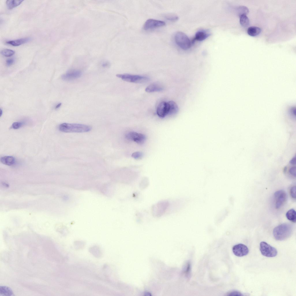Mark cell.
Here are the masks:
<instances>
[{"instance_id":"cell-1","label":"cell","mask_w":296,"mask_h":296,"mask_svg":"<svg viewBox=\"0 0 296 296\" xmlns=\"http://www.w3.org/2000/svg\"><path fill=\"white\" fill-rule=\"evenodd\" d=\"M293 227L291 224L285 223L281 224L274 229L273 235L277 240L281 241L287 239L291 235Z\"/></svg>"},{"instance_id":"cell-2","label":"cell","mask_w":296,"mask_h":296,"mask_svg":"<svg viewBox=\"0 0 296 296\" xmlns=\"http://www.w3.org/2000/svg\"><path fill=\"white\" fill-rule=\"evenodd\" d=\"M92 128L88 125L76 123H63L60 124L59 129L61 132L66 133H82L90 131Z\"/></svg>"},{"instance_id":"cell-3","label":"cell","mask_w":296,"mask_h":296,"mask_svg":"<svg viewBox=\"0 0 296 296\" xmlns=\"http://www.w3.org/2000/svg\"><path fill=\"white\" fill-rule=\"evenodd\" d=\"M174 39L176 44L183 50L188 49L191 46L192 42L190 40L185 33L182 32L176 33L175 35Z\"/></svg>"},{"instance_id":"cell-4","label":"cell","mask_w":296,"mask_h":296,"mask_svg":"<svg viewBox=\"0 0 296 296\" xmlns=\"http://www.w3.org/2000/svg\"><path fill=\"white\" fill-rule=\"evenodd\" d=\"M116 76L124 81L135 83H143L149 80V78L145 76L128 74H118Z\"/></svg>"},{"instance_id":"cell-5","label":"cell","mask_w":296,"mask_h":296,"mask_svg":"<svg viewBox=\"0 0 296 296\" xmlns=\"http://www.w3.org/2000/svg\"><path fill=\"white\" fill-rule=\"evenodd\" d=\"M260 249L262 254L266 257H274L276 256L278 254V251L276 248L264 241L260 242Z\"/></svg>"},{"instance_id":"cell-6","label":"cell","mask_w":296,"mask_h":296,"mask_svg":"<svg viewBox=\"0 0 296 296\" xmlns=\"http://www.w3.org/2000/svg\"><path fill=\"white\" fill-rule=\"evenodd\" d=\"M287 195L286 192L282 190L277 191L274 194L275 208L278 209L281 208L286 201Z\"/></svg>"},{"instance_id":"cell-7","label":"cell","mask_w":296,"mask_h":296,"mask_svg":"<svg viewBox=\"0 0 296 296\" xmlns=\"http://www.w3.org/2000/svg\"><path fill=\"white\" fill-rule=\"evenodd\" d=\"M165 25V23L164 21L149 19L145 23L143 28L145 30H149L162 27Z\"/></svg>"},{"instance_id":"cell-8","label":"cell","mask_w":296,"mask_h":296,"mask_svg":"<svg viewBox=\"0 0 296 296\" xmlns=\"http://www.w3.org/2000/svg\"><path fill=\"white\" fill-rule=\"evenodd\" d=\"M126 137L128 139L133 141L140 144H143L146 138L144 134L134 132H129L126 134Z\"/></svg>"},{"instance_id":"cell-9","label":"cell","mask_w":296,"mask_h":296,"mask_svg":"<svg viewBox=\"0 0 296 296\" xmlns=\"http://www.w3.org/2000/svg\"><path fill=\"white\" fill-rule=\"evenodd\" d=\"M169 111L170 105L169 102L162 101L158 105L157 113L159 117L163 118L167 115H169Z\"/></svg>"},{"instance_id":"cell-10","label":"cell","mask_w":296,"mask_h":296,"mask_svg":"<svg viewBox=\"0 0 296 296\" xmlns=\"http://www.w3.org/2000/svg\"><path fill=\"white\" fill-rule=\"evenodd\" d=\"M232 251L236 256L242 257L247 255L249 252L248 247L243 244H238L234 245L232 248Z\"/></svg>"},{"instance_id":"cell-11","label":"cell","mask_w":296,"mask_h":296,"mask_svg":"<svg viewBox=\"0 0 296 296\" xmlns=\"http://www.w3.org/2000/svg\"><path fill=\"white\" fill-rule=\"evenodd\" d=\"M81 71L78 70L73 69L69 71L62 75V79L65 81H69L76 79L81 75Z\"/></svg>"},{"instance_id":"cell-12","label":"cell","mask_w":296,"mask_h":296,"mask_svg":"<svg viewBox=\"0 0 296 296\" xmlns=\"http://www.w3.org/2000/svg\"><path fill=\"white\" fill-rule=\"evenodd\" d=\"M168 204L167 202L165 201H162L158 203L153 208V214L157 217L160 216L165 212L169 205Z\"/></svg>"},{"instance_id":"cell-13","label":"cell","mask_w":296,"mask_h":296,"mask_svg":"<svg viewBox=\"0 0 296 296\" xmlns=\"http://www.w3.org/2000/svg\"><path fill=\"white\" fill-rule=\"evenodd\" d=\"M210 33L208 31L200 30L196 33L195 38L192 42V43L195 40L198 41H202L207 38L210 36Z\"/></svg>"},{"instance_id":"cell-14","label":"cell","mask_w":296,"mask_h":296,"mask_svg":"<svg viewBox=\"0 0 296 296\" xmlns=\"http://www.w3.org/2000/svg\"><path fill=\"white\" fill-rule=\"evenodd\" d=\"M31 40L29 38H22L7 41L6 43L13 46H18L27 43Z\"/></svg>"},{"instance_id":"cell-15","label":"cell","mask_w":296,"mask_h":296,"mask_svg":"<svg viewBox=\"0 0 296 296\" xmlns=\"http://www.w3.org/2000/svg\"><path fill=\"white\" fill-rule=\"evenodd\" d=\"M163 88L160 85L154 83L147 86L145 88V91L148 92H159L162 90Z\"/></svg>"},{"instance_id":"cell-16","label":"cell","mask_w":296,"mask_h":296,"mask_svg":"<svg viewBox=\"0 0 296 296\" xmlns=\"http://www.w3.org/2000/svg\"><path fill=\"white\" fill-rule=\"evenodd\" d=\"M0 161L4 164L11 166L14 164L15 160L13 157L8 156L1 157L0 158Z\"/></svg>"},{"instance_id":"cell-17","label":"cell","mask_w":296,"mask_h":296,"mask_svg":"<svg viewBox=\"0 0 296 296\" xmlns=\"http://www.w3.org/2000/svg\"><path fill=\"white\" fill-rule=\"evenodd\" d=\"M261 30L259 27L251 26L249 27L247 30L248 34L252 36H255L259 35L261 33Z\"/></svg>"},{"instance_id":"cell-18","label":"cell","mask_w":296,"mask_h":296,"mask_svg":"<svg viewBox=\"0 0 296 296\" xmlns=\"http://www.w3.org/2000/svg\"><path fill=\"white\" fill-rule=\"evenodd\" d=\"M23 1L21 0H8L6 4L9 9H12L19 5Z\"/></svg>"},{"instance_id":"cell-19","label":"cell","mask_w":296,"mask_h":296,"mask_svg":"<svg viewBox=\"0 0 296 296\" xmlns=\"http://www.w3.org/2000/svg\"><path fill=\"white\" fill-rule=\"evenodd\" d=\"M13 292L9 287L4 286L0 287V295L3 296H11L13 295Z\"/></svg>"},{"instance_id":"cell-20","label":"cell","mask_w":296,"mask_h":296,"mask_svg":"<svg viewBox=\"0 0 296 296\" xmlns=\"http://www.w3.org/2000/svg\"><path fill=\"white\" fill-rule=\"evenodd\" d=\"M170 105V111L169 115H173L177 114L178 111V107L177 104L174 101H169Z\"/></svg>"},{"instance_id":"cell-21","label":"cell","mask_w":296,"mask_h":296,"mask_svg":"<svg viewBox=\"0 0 296 296\" xmlns=\"http://www.w3.org/2000/svg\"><path fill=\"white\" fill-rule=\"evenodd\" d=\"M286 216L288 219L293 223H295L296 213L294 209H291L288 210L286 213Z\"/></svg>"},{"instance_id":"cell-22","label":"cell","mask_w":296,"mask_h":296,"mask_svg":"<svg viewBox=\"0 0 296 296\" xmlns=\"http://www.w3.org/2000/svg\"><path fill=\"white\" fill-rule=\"evenodd\" d=\"M240 23L241 25L245 27L248 26L249 24V20L245 14H242L239 16Z\"/></svg>"},{"instance_id":"cell-23","label":"cell","mask_w":296,"mask_h":296,"mask_svg":"<svg viewBox=\"0 0 296 296\" xmlns=\"http://www.w3.org/2000/svg\"><path fill=\"white\" fill-rule=\"evenodd\" d=\"M1 53L4 56L10 57L13 56L15 52L11 49H5L2 50Z\"/></svg>"},{"instance_id":"cell-24","label":"cell","mask_w":296,"mask_h":296,"mask_svg":"<svg viewBox=\"0 0 296 296\" xmlns=\"http://www.w3.org/2000/svg\"><path fill=\"white\" fill-rule=\"evenodd\" d=\"M237 9V12L239 16L242 14L246 15L248 13V9L246 7L240 6Z\"/></svg>"},{"instance_id":"cell-25","label":"cell","mask_w":296,"mask_h":296,"mask_svg":"<svg viewBox=\"0 0 296 296\" xmlns=\"http://www.w3.org/2000/svg\"><path fill=\"white\" fill-rule=\"evenodd\" d=\"M165 18L167 20L173 22L176 21L178 19V16L174 14L167 15L165 16Z\"/></svg>"},{"instance_id":"cell-26","label":"cell","mask_w":296,"mask_h":296,"mask_svg":"<svg viewBox=\"0 0 296 296\" xmlns=\"http://www.w3.org/2000/svg\"><path fill=\"white\" fill-rule=\"evenodd\" d=\"M143 153L139 151L134 152L132 155V156L135 159H140L143 157Z\"/></svg>"},{"instance_id":"cell-27","label":"cell","mask_w":296,"mask_h":296,"mask_svg":"<svg viewBox=\"0 0 296 296\" xmlns=\"http://www.w3.org/2000/svg\"><path fill=\"white\" fill-rule=\"evenodd\" d=\"M295 191L296 186H293L291 188L290 190V195L291 197L294 199L296 198Z\"/></svg>"},{"instance_id":"cell-28","label":"cell","mask_w":296,"mask_h":296,"mask_svg":"<svg viewBox=\"0 0 296 296\" xmlns=\"http://www.w3.org/2000/svg\"><path fill=\"white\" fill-rule=\"evenodd\" d=\"M22 122H16L13 123L12 125V127L14 129H17L21 127L23 125Z\"/></svg>"},{"instance_id":"cell-29","label":"cell","mask_w":296,"mask_h":296,"mask_svg":"<svg viewBox=\"0 0 296 296\" xmlns=\"http://www.w3.org/2000/svg\"><path fill=\"white\" fill-rule=\"evenodd\" d=\"M228 296H241L243 295L240 292L237 291H233L228 293Z\"/></svg>"},{"instance_id":"cell-30","label":"cell","mask_w":296,"mask_h":296,"mask_svg":"<svg viewBox=\"0 0 296 296\" xmlns=\"http://www.w3.org/2000/svg\"><path fill=\"white\" fill-rule=\"evenodd\" d=\"M296 167H293L290 169L289 172L291 175L295 177L296 174Z\"/></svg>"},{"instance_id":"cell-31","label":"cell","mask_w":296,"mask_h":296,"mask_svg":"<svg viewBox=\"0 0 296 296\" xmlns=\"http://www.w3.org/2000/svg\"><path fill=\"white\" fill-rule=\"evenodd\" d=\"M14 62V60L12 58H10L7 59L6 62V64L8 66H10L12 65Z\"/></svg>"},{"instance_id":"cell-32","label":"cell","mask_w":296,"mask_h":296,"mask_svg":"<svg viewBox=\"0 0 296 296\" xmlns=\"http://www.w3.org/2000/svg\"><path fill=\"white\" fill-rule=\"evenodd\" d=\"M101 66L104 68L110 66V63L108 61H104L102 63Z\"/></svg>"},{"instance_id":"cell-33","label":"cell","mask_w":296,"mask_h":296,"mask_svg":"<svg viewBox=\"0 0 296 296\" xmlns=\"http://www.w3.org/2000/svg\"><path fill=\"white\" fill-rule=\"evenodd\" d=\"M290 162L292 164H293V165L295 164V163H296V158H295V157H293V158H292L291 159V160H290Z\"/></svg>"},{"instance_id":"cell-34","label":"cell","mask_w":296,"mask_h":296,"mask_svg":"<svg viewBox=\"0 0 296 296\" xmlns=\"http://www.w3.org/2000/svg\"><path fill=\"white\" fill-rule=\"evenodd\" d=\"M61 105H62V103H58V104L55 107V109H57L58 108H59L60 107V106H61Z\"/></svg>"},{"instance_id":"cell-35","label":"cell","mask_w":296,"mask_h":296,"mask_svg":"<svg viewBox=\"0 0 296 296\" xmlns=\"http://www.w3.org/2000/svg\"><path fill=\"white\" fill-rule=\"evenodd\" d=\"M2 114V110L1 109H0V116H1Z\"/></svg>"}]
</instances>
